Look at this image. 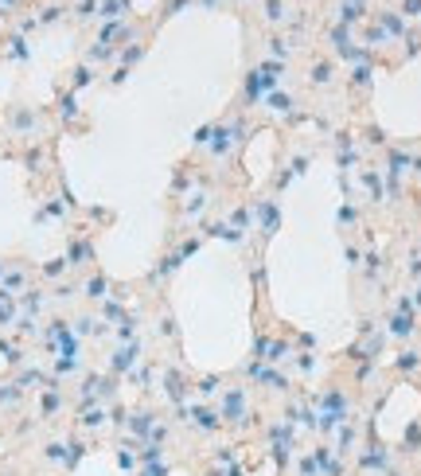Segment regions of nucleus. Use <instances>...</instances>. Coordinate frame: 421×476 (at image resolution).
I'll return each instance as SVG.
<instances>
[{"label": "nucleus", "mask_w": 421, "mask_h": 476, "mask_svg": "<svg viewBox=\"0 0 421 476\" xmlns=\"http://www.w3.org/2000/svg\"><path fill=\"white\" fill-rule=\"evenodd\" d=\"M219 418L223 422H230V426H250V406H246V390L235 387L223 395V410H219Z\"/></svg>", "instance_id": "nucleus-1"}, {"label": "nucleus", "mask_w": 421, "mask_h": 476, "mask_svg": "<svg viewBox=\"0 0 421 476\" xmlns=\"http://www.w3.org/2000/svg\"><path fill=\"white\" fill-rule=\"evenodd\" d=\"M187 418H191V426H196L199 434H215V429L223 426V418H219V410H207V406L187 410Z\"/></svg>", "instance_id": "nucleus-2"}, {"label": "nucleus", "mask_w": 421, "mask_h": 476, "mask_svg": "<svg viewBox=\"0 0 421 476\" xmlns=\"http://www.w3.org/2000/svg\"><path fill=\"white\" fill-rule=\"evenodd\" d=\"M152 426H157V414H152V410H137V414H129V429H133L141 441H148Z\"/></svg>", "instance_id": "nucleus-3"}, {"label": "nucleus", "mask_w": 421, "mask_h": 476, "mask_svg": "<svg viewBox=\"0 0 421 476\" xmlns=\"http://www.w3.org/2000/svg\"><path fill=\"white\" fill-rule=\"evenodd\" d=\"M164 390H168L172 402H184V398H187V379L180 375V371H168V375H164Z\"/></svg>", "instance_id": "nucleus-4"}, {"label": "nucleus", "mask_w": 421, "mask_h": 476, "mask_svg": "<svg viewBox=\"0 0 421 476\" xmlns=\"http://www.w3.org/2000/svg\"><path fill=\"white\" fill-rule=\"evenodd\" d=\"M254 375H257V383H262V387H269V390H285V387H289V383H285V375L262 367V363H254Z\"/></svg>", "instance_id": "nucleus-5"}, {"label": "nucleus", "mask_w": 421, "mask_h": 476, "mask_svg": "<svg viewBox=\"0 0 421 476\" xmlns=\"http://www.w3.org/2000/svg\"><path fill=\"white\" fill-rule=\"evenodd\" d=\"M137 351H141L137 344H133V347H121L118 356H113V371H125V367H133V363H137Z\"/></svg>", "instance_id": "nucleus-6"}, {"label": "nucleus", "mask_w": 421, "mask_h": 476, "mask_svg": "<svg viewBox=\"0 0 421 476\" xmlns=\"http://www.w3.org/2000/svg\"><path fill=\"white\" fill-rule=\"evenodd\" d=\"M394 367L406 371V375H410V371H418V367H421V351H402V356L394 359Z\"/></svg>", "instance_id": "nucleus-7"}, {"label": "nucleus", "mask_w": 421, "mask_h": 476, "mask_svg": "<svg viewBox=\"0 0 421 476\" xmlns=\"http://www.w3.org/2000/svg\"><path fill=\"white\" fill-rule=\"evenodd\" d=\"M359 465H363V468H386V449L374 445L371 453H363V457H359Z\"/></svg>", "instance_id": "nucleus-8"}, {"label": "nucleus", "mask_w": 421, "mask_h": 476, "mask_svg": "<svg viewBox=\"0 0 421 476\" xmlns=\"http://www.w3.org/2000/svg\"><path fill=\"white\" fill-rule=\"evenodd\" d=\"M257 215H262L265 235H273V230H277V207H273V203H262V207H257Z\"/></svg>", "instance_id": "nucleus-9"}, {"label": "nucleus", "mask_w": 421, "mask_h": 476, "mask_svg": "<svg viewBox=\"0 0 421 476\" xmlns=\"http://www.w3.org/2000/svg\"><path fill=\"white\" fill-rule=\"evenodd\" d=\"M106 426V410H94L90 406L86 414H82V429H102Z\"/></svg>", "instance_id": "nucleus-10"}, {"label": "nucleus", "mask_w": 421, "mask_h": 476, "mask_svg": "<svg viewBox=\"0 0 421 476\" xmlns=\"http://www.w3.org/2000/svg\"><path fill=\"white\" fill-rule=\"evenodd\" d=\"M82 453H86V445H82V441H70V445H67V461H63V465H67V468H79Z\"/></svg>", "instance_id": "nucleus-11"}, {"label": "nucleus", "mask_w": 421, "mask_h": 476, "mask_svg": "<svg viewBox=\"0 0 421 476\" xmlns=\"http://www.w3.org/2000/svg\"><path fill=\"white\" fill-rule=\"evenodd\" d=\"M265 106L277 109V113H289V106H293V102H289V94H265Z\"/></svg>", "instance_id": "nucleus-12"}, {"label": "nucleus", "mask_w": 421, "mask_h": 476, "mask_svg": "<svg viewBox=\"0 0 421 476\" xmlns=\"http://www.w3.org/2000/svg\"><path fill=\"white\" fill-rule=\"evenodd\" d=\"M296 476H320L316 457H296Z\"/></svg>", "instance_id": "nucleus-13"}, {"label": "nucleus", "mask_w": 421, "mask_h": 476, "mask_svg": "<svg viewBox=\"0 0 421 476\" xmlns=\"http://www.w3.org/2000/svg\"><path fill=\"white\" fill-rule=\"evenodd\" d=\"M219 387H223V379H219V375H207V379H199L196 390H199V395H215Z\"/></svg>", "instance_id": "nucleus-14"}, {"label": "nucleus", "mask_w": 421, "mask_h": 476, "mask_svg": "<svg viewBox=\"0 0 421 476\" xmlns=\"http://www.w3.org/2000/svg\"><path fill=\"white\" fill-rule=\"evenodd\" d=\"M382 28L390 31V35H406V28H402L398 16H390V12H382Z\"/></svg>", "instance_id": "nucleus-15"}, {"label": "nucleus", "mask_w": 421, "mask_h": 476, "mask_svg": "<svg viewBox=\"0 0 421 476\" xmlns=\"http://www.w3.org/2000/svg\"><path fill=\"white\" fill-rule=\"evenodd\" d=\"M328 79H332V67H328V63H316V67H312V82H316V86H324Z\"/></svg>", "instance_id": "nucleus-16"}, {"label": "nucleus", "mask_w": 421, "mask_h": 476, "mask_svg": "<svg viewBox=\"0 0 421 476\" xmlns=\"http://www.w3.org/2000/svg\"><path fill=\"white\" fill-rule=\"evenodd\" d=\"M102 293H106V278H90V281H86V297L98 301Z\"/></svg>", "instance_id": "nucleus-17"}, {"label": "nucleus", "mask_w": 421, "mask_h": 476, "mask_svg": "<svg viewBox=\"0 0 421 476\" xmlns=\"http://www.w3.org/2000/svg\"><path fill=\"white\" fill-rule=\"evenodd\" d=\"M137 476H168V465L164 461H152V465H141Z\"/></svg>", "instance_id": "nucleus-18"}, {"label": "nucleus", "mask_w": 421, "mask_h": 476, "mask_svg": "<svg viewBox=\"0 0 421 476\" xmlns=\"http://www.w3.org/2000/svg\"><path fill=\"white\" fill-rule=\"evenodd\" d=\"M359 16H363V4H347L340 20H343V24H355V20H359Z\"/></svg>", "instance_id": "nucleus-19"}, {"label": "nucleus", "mask_w": 421, "mask_h": 476, "mask_svg": "<svg viewBox=\"0 0 421 476\" xmlns=\"http://www.w3.org/2000/svg\"><path fill=\"white\" fill-rule=\"evenodd\" d=\"M215 465H223V468H230V465H235V453H230V445H223V449L215 453Z\"/></svg>", "instance_id": "nucleus-20"}, {"label": "nucleus", "mask_w": 421, "mask_h": 476, "mask_svg": "<svg viewBox=\"0 0 421 476\" xmlns=\"http://www.w3.org/2000/svg\"><path fill=\"white\" fill-rule=\"evenodd\" d=\"M265 16H269V20H285V8H281V0H269V4H265Z\"/></svg>", "instance_id": "nucleus-21"}, {"label": "nucleus", "mask_w": 421, "mask_h": 476, "mask_svg": "<svg viewBox=\"0 0 421 476\" xmlns=\"http://www.w3.org/2000/svg\"><path fill=\"white\" fill-rule=\"evenodd\" d=\"M59 406H63V398H59V395H43V414H55Z\"/></svg>", "instance_id": "nucleus-22"}, {"label": "nucleus", "mask_w": 421, "mask_h": 476, "mask_svg": "<svg viewBox=\"0 0 421 476\" xmlns=\"http://www.w3.org/2000/svg\"><path fill=\"white\" fill-rule=\"evenodd\" d=\"M63 269H67V262H63V258H55V262H47V266H43V273H47V278H59Z\"/></svg>", "instance_id": "nucleus-23"}, {"label": "nucleus", "mask_w": 421, "mask_h": 476, "mask_svg": "<svg viewBox=\"0 0 421 476\" xmlns=\"http://www.w3.org/2000/svg\"><path fill=\"white\" fill-rule=\"evenodd\" d=\"M118 465H121V468H137V457L129 453V449H121V453H118Z\"/></svg>", "instance_id": "nucleus-24"}, {"label": "nucleus", "mask_w": 421, "mask_h": 476, "mask_svg": "<svg viewBox=\"0 0 421 476\" xmlns=\"http://www.w3.org/2000/svg\"><path fill=\"white\" fill-rule=\"evenodd\" d=\"M367 79H371V67H355V82H359V86H363V82H367Z\"/></svg>", "instance_id": "nucleus-25"}, {"label": "nucleus", "mask_w": 421, "mask_h": 476, "mask_svg": "<svg viewBox=\"0 0 421 476\" xmlns=\"http://www.w3.org/2000/svg\"><path fill=\"white\" fill-rule=\"evenodd\" d=\"M406 16H421V0H406Z\"/></svg>", "instance_id": "nucleus-26"}, {"label": "nucleus", "mask_w": 421, "mask_h": 476, "mask_svg": "<svg viewBox=\"0 0 421 476\" xmlns=\"http://www.w3.org/2000/svg\"><path fill=\"white\" fill-rule=\"evenodd\" d=\"M211 476H246V473H242V468H238V465H230V468H223V473H219V468H215V473H211Z\"/></svg>", "instance_id": "nucleus-27"}, {"label": "nucleus", "mask_w": 421, "mask_h": 476, "mask_svg": "<svg viewBox=\"0 0 421 476\" xmlns=\"http://www.w3.org/2000/svg\"><path fill=\"white\" fill-rule=\"evenodd\" d=\"M63 118H74V98H63Z\"/></svg>", "instance_id": "nucleus-28"}, {"label": "nucleus", "mask_w": 421, "mask_h": 476, "mask_svg": "<svg viewBox=\"0 0 421 476\" xmlns=\"http://www.w3.org/2000/svg\"><path fill=\"white\" fill-rule=\"evenodd\" d=\"M304 168H308V157H296V160H293V172H296V176H301Z\"/></svg>", "instance_id": "nucleus-29"}, {"label": "nucleus", "mask_w": 421, "mask_h": 476, "mask_svg": "<svg viewBox=\"0 0 421 476\" xmlns=\"http://www.w3.org/2000/svg\"><path fill=\"white\" fill-rule=\"evenodd\" d=\"M410 273H413V278H421V254H413V262H410Z\"/></svg>", "instance_id": "nucleus-30"}, {"label": "nucleus", "mask_w": 421, "mask_h": 476, "mask_svg": "<svg viewBox=\"0 0 421 476\" xmlns=\"http://www.w3.org/2000/svg\"><path fill=\"white\" fill-rule=\"evenodd\" d=\"M413 305H418V308H421V285H418V289H413Z\"/></svg>", "instance_id": "nucleus-31"}, {"label": "nucleus", "mask_w": 421, "mask_h": 476, "mask_svg": "<svg viewBox=\"0 0 421 476\" xmlns=\"http://www.w3.org/2000/svg\"><path fill=\"white\" fill-rule=\"evenodd\" d=\"M413 168H418V172H421V160H413Z\"/></svg>", "instance_id": "nucleus-32"}, {"label": "nucleus", "mask_w": 421, "mask_h": 476, "mask_svg": "<svg viewBox=\"0 0 421 476\" xmlns=\"http://www.w3.org/2000/svg\"><path fill=\"white\" fill-rule=\"evenodd\" d=\"M0 273H4V266H0Z\"/></svg>", "instance_id": "nucleus-33"}]
</instances>
